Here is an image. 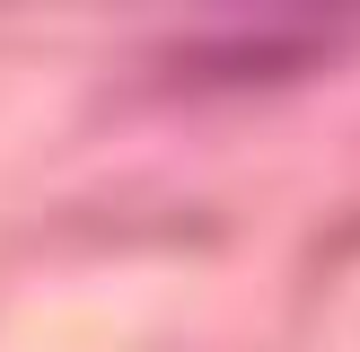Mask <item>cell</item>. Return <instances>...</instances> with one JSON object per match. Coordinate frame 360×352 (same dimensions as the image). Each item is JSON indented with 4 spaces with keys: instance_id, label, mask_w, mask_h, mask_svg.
Segmentation results:
<instances>
[{
    "instance_id": "obj_1",
    "label": "cell",
    "mask_w": 360,
    "mask_h": 352,
    "mask_svg": "<svg viewBox=\"0 0 360 352\" xmlns=\"http://www.w3.org/2000/svg\"><path fill=\"white\" fill-rule=\"evenodd\" d=\"M352 44V18L334 9H273V18H220V27H193L158 53L176 88H273L316 70L326 53Z\"/></svg>"
}]
</instances>
